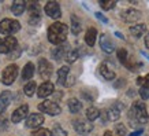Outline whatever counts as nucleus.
Segmentation results:
<instances>
[{"mask_svg": "<svg viewBox=\"0 0 149 136\" xmlns=\"http://www.w3.org/2000/svg\"><path fill=\"white\" fill-rule=\"evenodd\" d=\"M100 73H101V76H103L105 80H113V78H115V73H113L112 70H109L107 63L100 65Z\"/></svg>", "mask_w": 149, "mask_h": 136, "instance_id": "24", "label": "nucleus"}, {"mask_svg": "<svg viewBox=\"0 0 149 136\" xmlns=\"http://www.w3.org/2000/svg\"><path fill=\"white\" fill-rule=\"evenodd\" d=\"M68 72H70V68L68 66H63L58 70V84L60 85H66V80H67Z\"/></svg>", "mask_w": 149, "mask_h": 136, "instance_id": "22", "label": "nucleus"}, {"mask_svg": "<svg viewBox=\"0 0 149 136\" xmlns=\"http://www.w3.org/2000/svg\"><path fill=\"white\" fill-rule=\"evenodd\" d=\"M140 18H141V13L138 11V10H136V8L125 10V11L122 13V19L125 21V22H127V23L136 22V21H138Z\"/></svg>", "mask_w": 149, "mask_h": 136, "instance_id": "10", "label": "nucleus"}, {"mask_svg": "<svg viewBox=\"0 0 149 136\" xmlns=\"http://www.w3.org/2000/svg\"><path fill=\"white\" fill-rule=\"evenodd\" d=\"M30 136H52V132L47 128H38L36 131H33Z\"/></svg>", "mask_w": 149, "mask_h": 136, "instance_id": "31", "label": "nucleus"}, {"mask_svg": "<svg viewBox=\"0 0 149 136\" xmlns=\"http://www.w3.org/2000/svg\"><path fill=\"white\" fill-rule=\"evenodd\" d=\"M99 4H100V7H101L103 10H111V8L115 7L116 1H115V0H101Z\"/></svg>", "mask_w": 149, "mask_h": 136, "instance_id": "32", "label": "nucleus"}, {"mask_svg": "<svg viewBox=\"0 0 149 136\" xmlns=\"http://www.w3.org/2000/svg\"><path fill=\"white\" fill-rule=\"evenodd\" d=\"M38 73H40L41 78L48 80L52 76V65L47 59H40V62H38Z\"/></svg>", "mask_w": 149, "mask_h": 136, "instance_id": "9", "label": "nucleus"}, {"mask_svg": "<svg viewBox=\"0 0 149 136\" xmlns=\"http://www.w3.org/2000/svg\"><path fill=\"white\" fill-rule=\"evenodd\" d=\"M42 123H44V117H42V114H40V113H33L26 118L27 128H33V129H34V128H38L40 125H42Z\"/></svg>", "mask_w": 149, "mask_h": 136, "instance_id": "12", "label": "nucleus"}, {"mask_svg": "<svg viewBox=\"0 0 149 136\" xmlns=\"http://www.w3.org/2000/svg\"><path fill=\"white\" fill-rule=\"evenodd\" d=\"M38 110L45 114H49V116H58V114H60L59 104L55 103V102H51V100H44L42 103H40L38 104Z\"/></svg>", "mask_w": 149, "mask_h": 136, "instance_id": "5", "label": "nucleus"}, {"mask_svg": "<svg viewBox=\"0 0 149 136\" xmlns=\"http://www.w3.org/2000/svg\"><path fill=\"white\" fill-rule=\"evenodd\" d=\"M4 129H7V120L1 117L0 118V131H4Z\"/></svg>", "mask_w": 149, "mask_h": 136, "instance_id": "37", "label": "nucleus"}, {"mask_svg": "<svg viewBox=\"0 0 149 136\" xmlns=\"http://www.w3.org/2000/svg\"><path fill=\"white\" fill-rule=\"evenodd\" d=\"M68 110L71 111V113H79L82 109V103L79 102V100L77 99V98H71V99L68 100Z\"/></svg>", "mask_w": 149, "mask_h": 136, "instance_id": "23", "label": "nucleus"}, {"mask_svg": "<svg viewBox=\"0 0 149 136\" xmlns=\"http://www.w3.org/2000/svg\"><path fill=\"white\" fill-rule=\"evenodd\" d=\"M100 116V111L97 107H95V106H92V107H89V109L86 110V117H88V120L89 121H95V120H97Z\"/></svg>", "mask_w": 149, "mask_h": 136, "instance_id": "26", "label": "nucleus"}, {"mask_svg": "<svg viewBox=\"0 0 149 136\" xmlns=\"http://www.w3.org/2000/svg\"><path fill=\"white\" fill-rule=\"evenodd\" d=\"M25 10H26V1H23V0H14L13 1L11 11L14 15H22Z\"/></svg>", "mask_w": 149, "mask_h": 136, "instance_id": "18", "label": "nucleus"}, {"mask_svg": "<svg viewBox=\"0 0 149 136\" xmlns=\"http://www.w3.org/2000/svg\"><path fill=\"white\" fill-rule=\"evenodd\" d=\"M71 32L72 35H79L81 32V22H79V19L75 17V15H72L71 17Z\"/></svg>", "mask_w": 149, "mask_h": 136, "instance_id": "27", "label": "nucleus"}, {"mask_svg": "<svg viewBox=\"0 0 149 136\" xmlns=\"http://www.w3.org/2000/svg\"><path fill=\"white\" fill-rule=\"evenodd\" d=\"M19 29H21V23L18 21L6 18L0 22V35H3V36L10 37V35L19 32Z\"/></svg>", "mask_w": 149, "mask_h": 136, "instance_id": "3", "label": "nucleus"}, {"mask_svg": "<svg viewBox=\"0 0 149 136\" xmlns=\"http://www.w3.org/2000/svg\"><path fill=\"white\" fill-rule=\"evenodd\" d=\"M52 136H67V133H66V131H63L60 127H55Z\"/></svg>", "mask_w": 149, "mask_h": 136, "instance_id": "36", "label": "nucleus"}, {"mask_svg": "<svg viewBox=\"0 0 149 136\" xmlns=\"http://www.w3.org/2000/svg\"><path fill=\"white\" fill-rule=\"evenodd\" d=\"M96 37H97V30H96L95 27H89L85 35V43L89 47H93L96 43Z\"/></svg>", "mask_w": 149, "mask_h": 136, "instance_id": "19", "label": "nucleus"}, {"mask_svg": "<svg viewBox=\"0 0 149 136\" xmlns=\"http://www.w3.org/2000/svg\"><path fill=\"white\" fill-rule=\"evenodd\" d=\"M129 118L131 120V124H146L148 123V113H146V106L144 102H134L129 111Z\"/></svg>", "mask_w": 149, "mask_h": 136, "instance_id": "2", "label": "nucleus"}, {"mask_svg": "<svg viewBox=\"0 0 149 136\" xmlns=\"http://www.w3.org/2000/svg\"><path fill=\"white\" fill-rule=\"evenodd\" d=\"M29 23L30 25H37L40 22V7H38V3H30V8H29Z\"/></svg>", "mask_w": 149, "mask_h": 136, "instance_id": "13", "label": "nucleus"}, {"mask_svg": "<svg viewBox=\"0 0 149 136\" xmlns=\"http://www.w3.org/2000/svg\"><path fill=\"white\" fill-rule=\"evenodd\" d=\"M145 47L149 48V32L146 33V36H145Z\"/></svg>", "mask_w": 149, "mask_h": 136, "instance_id": "40", "label": "nucleus"}, {"mask_svg": "<svg viewBox=\"0 0 149 136\" xmlns=\"http://www.w3.org/2000/svg\"><path fill=\"white\" fill-rule=\"evenodd\" d=\"M142 132H144L142 129H137V131H134L130 136H141V135H142Z\"/></svg>", "mask_w": 149, "mask_h": 136, "instance_id": "39", "label": "nucleus"}, {"mask_svg": "<svg viewBox=\"0 0 149 136\" xmlns=\"http://www.w3.org/2000/svg\"><path fill=\"white\" fill-rule=\"evenodd\" d=\"M125 133H126V128H125V125L118 124L116 127H115V129H113V135L115 136H125Z\"/></svg>", "mask_w": 149, "mask_h": 136, "instance_id": "33", "label": "nucleus"}, {"mask_svg": "<svg viewBox=\"0 0 149 136\" xmlns=\"http://www.w3.org/2000/svg\"><path fill=\"white\" fill-rule=\"evenodd\" d=\"M140 96L142 99H149V85L148 87H141L140 89Z\"/></svg>", "mask_w": 149, "mask_h": 136, "instance_id": "34", "label": "nucleus"}, {"mask_svg": "<svg viewBox=\"0 0 149 136\" xmlns=\"http://www.w3.org/2000/svg\"><path fill=\"white\" fill-rule=\"evenodd\" d=\"M45 14L48 17H51L52 19H59L60 15H62V11H60V6L56 1H48L45 6Z\"/></svg>", "mask_w": 149, "mask_h": 136, "instance_id": "8", "label": "nucleus"}, {"mask_svg": "<svg viewBox=\"0 0 149 136\" xmlns=\"http://www.w3.org/2000/svg\"><path fill=\"white\" fill-rule=\"evenodd\" d=\"M96 18H99L103 23H108V18H107V17H104L101 13H96Z\"/></svg>", "mask_w": 149, "mask_h": 136, "instance_id": "38", "label": "nucleus"}, {"mask_svg": "<svg viewBox=\"0 0 149 136\" xmlns=\"http://www.w3.org/2000/svg\"><path fill=\"white\" fill-rule=\"evenodd\" d=\"M74 129L77 131V133L79 135H88L91 133L93 129L91 121H85V120H75L74 121Z\"/></svg>", "mask_w": 149, "mask_h": 136, "instance_id": "7", "label": "nucleus"}, {"mask_svg": "<svg viewBox=\"0 0 149 136\" xmlns=\"http://www.w3.org/2000/svg\"><path fill=\"white\" fill-rule=\"evenodd\" d=\"M18 45V41L17 39L13 36L6 37L4 40L0 41V54H8V52H13Z\"/></svg>", "mask_w": 149, "mask_h": 136, "instance_id": "6", "label": "nucleus"}, {"mask_svg": "<svg viewBox=\"0 0 149 136\" xmlns=\"http://www.w3.org/2000/svg\"><path fill=\"white\" fill-rule=\"evenodd\" d=\"M17 76H18V68H17V65H10L1 73V81L6 85H10V84H13L15 81Z\"/></svg>", "mask_w": 149, "mask_h": 136, "instance_id": "4", "label": "nucleus"}, {"mask_svg": "<svg viewBox=\"0 0 149 136\" xmlns=\"http://www.w3.org/2000/svg\"><path fill=\"white\" fill-rule=\"evenodd\" d=\"M120 117V109H116V107H111L107 111V120L109 121H116Z\"/></svg>", "mask_w": 149, "mask_h": 136, "instance_id": "25", "label": "nucleus"}, {"mask_svg": "<svg viewBox=\"0 0 149 136\" xmlns=\"http://www.w3.org/2000/svg\"><path fill=\"white\" fill-rule=\"evenodd\" d=\"M54 84L49 81H45L42 82L40 87H38V91H37V95L38 98H47V96H49L52 92H54Z\"/></svg>", "mask_w": 149, "mask_h": 136, "instance_id": "15", "label": "nucleus"}, {"mask_svg": "<svg viewBox=\"0 0 149 136\" xmlns=\"http://www.w3.org/2000/svg\"><path fill=\"white\" fill-rule=\"evenodd\" d=\"M118 59L122 62L125 66L129 65V61H127V51L125 48H120V50H118Z\"/></svg>", "mask_w": 149, "mask_h": 136, "instance_id": "30", "label": "nucleus"}, {"mask_svg": "<svg viewBox=\"0 0 149 136\" xmlns=\"http://www.w3.org/2000/svg\"><path fill=\"white\" fill-rule=\"evenodd\" d=\"M11 100H13V94L10 91H4L0 94V114L7 109V106L11 103Z\"/></svg>", "mask_w": 149, "mask_h": 136, "instance_id": "16", "label": "nucleus"}, {"mask_svg": "<svg viewBox=\"0 0 149 136\" xmlns=\"http://www.w3.org/2000/svg\"><path fill=\"white\" fill-rule=\"evenodd\" d=\"M141 54H142V55H144V56H146V58L149 59V55H148V54H145V52H141Z\"/></svg>", "mask_w": 149, "mask_h": 136, "instance_id": "42", "label": "nucleus"}, {"mask_svg": "<svg viewBox=\"0 0 149 136\" xmlns=\"http://www.w3.org/2000/svg\"><path fill=\"white\" fill-rule=\"evenodd\" d=\"M137 84L141 87H148L149 85V74H146L145 77H140L137 80Z\"/></svg>", "mask_w": 149, "mask_h": 136, "instance_id": "35", "label": "nucleus"}, {"mask_svg": "<svg viewBox=\"0 0 149 136\" xmlns=\"http://www.w3.org/2000/svg\"><path fill=\"white\" fill-rule=\"evenodd\" d=\"M68 27L62 22H55L48 27V40L54 45L64 44V41L67 39Z\"/></svg>", "mask_w": 149, "mask_h": 136, "instance_id": "1", "label": "nucleus"}, {"mask_svg": "<svg viewBox=\"0 0 149 136\" xmlns=\"http://www.w3.org/2000/svg\"><path fill=\"white\" fill-rule=\"evenodd\" d=\"M68 47H66V44H60V45H56V48H55L54 51H52V56H54V59H56V61H60V59L66 58V55L68 54Z\"/></svg>", "mask_w": 149, "mask_h": 136, "instance_id": "17", "label": "nucleus"}, {"mask_svg": "<svg viewBox=\"0 0 149 136\" xmlns=\"http://www.w3.org/2000/svg\"><path fill=\"white\" fill-rule=\"evenodd\" d=\"M103 136H115V135H113V132H111V131H107V132H105V133H104Z\"/></svg>", "mask_w": 149, "mask_h": 136, "instance_id": "41", "label": "nucleus"}, {"mask_svg": "<svg viewBox=\"0 0 149 136\" xmlns=\"http://www.w3.org/2000/svg\"><path fill=\"white\" fill-rule=\"evenodd\" d=\"M27 113H29V106L27 104H23V106H19L18 109L15 110L13 113V116H11V120H13L14 124H18L21 123L22 120H25L27 116Z\"/></svg>", "mask_w": 149, "mask_h": 136, "instance_id": "11", "label": "nucleus"}, {"mask_svg": "<svg viewBox=\"0 0 149 136\" xmlns=\"http://www.w3.org/2000/svg\"><path fill=\"white\" fill-rule=\"evenodd\" d=\"M36 82L34 81H29L26 85L23 87V91H25V95L26 96H33L34 92H36Z\"/></svg>", "mask_w": 149, "mask_h": 136, "instance_id": "28", "label": "nucleus"}, {"mask_svg": "<svg viewBox=\"0 0 149 136\" xmlns=\"http://www.w3.org/2000/svg\"><path fill=\"white\" fill-rule=\"evenodd\" d=\"M34 76V65L32 62H27L22 70V80H30Z\"/></svg>", "mask_w": 149, "mask_h": 136, "instance_id": "21", "label": "nucleus"}, {"mask_svg": "<svg viewBox=\"0 0 149 136\" xmlns=\"http://www.w3.org/2000/svg\"><path fill=\"white\" fill-rule=\"evenodd\" d=\"M145 32H146V26H145L144 23H136V25H133L130 27L131 36H134V37H141Z\"/></svg>", "mask_w": 149, "mask_h": 136, "instance_id": "20", "label": "nucleus"}, {"mask_svg": "<svg viewBox=\"0 0 149 136\" xmlns=\"http://www.w3.org/2000/svg\"><path fill=\"white\" fill-rule=\"evenodd\" d=\"M79 56L78 54V50H70L68 51V54L66 55V61H67V63H72V62H75Z\"/></svg>", "mask_w": 149, "mask_h": 136, "instance_id": "29", "label": "nucleus"}, {"mask_svg": "<svg viewBox=\"0 0 149 136\" xmlns=\"http://www.w3.org/2000/svg\"><path fill=\"white\" fill-rule=\"evenodd\" d=\"M100 47H101V50L104 51V52H107V54H111L113 51V43L112 40H111V37L108 36V35H101V37H100Z\"/></svg>", "mask_w": 149, "mask_h": 136, "instance_id": "14", "label": "nucleus"}]
</instances>
